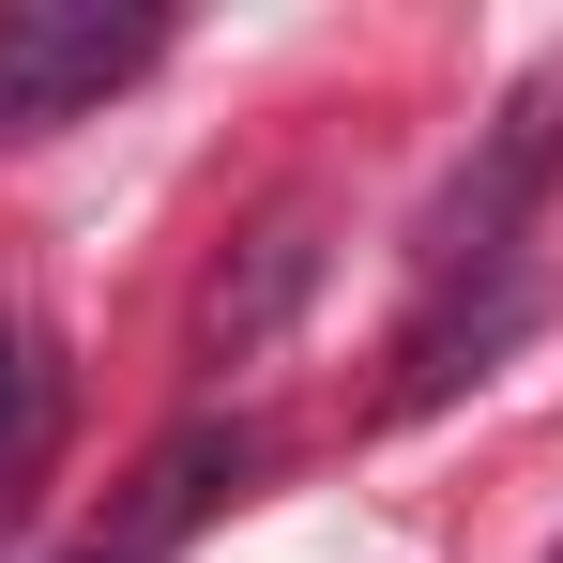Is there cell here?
Segmentation results:
<instances>
[{"label":"cell","mask_w":563,"mask_h":563,"mask_svg":"<svg viewBox=\"0 0 563 563\" xmlns=\"http://www.w3.org/2000/svg\"><path fill=\"white\" fill-rule=\"evenodd\" d=\"M92 563H107V549H92Z\"/></svg>","instance_id":"8992f818"},{"label":"cell","mask_w":563,"mask_h":563,"mask_svg":"<svg viewBox=\"0 0 563 563\" xmlns=\"http://www.w3.org/2000/svg\"><path fill=\"white\" fill-rule=\"evenodd\" d=\"M549 563H563V549H549Z\"/></svg>","instance_id":"5b68a950"},{"label":"cell","mask_w":563,"mask_h":563,"mask_svg":"<svg viewBox=\"0 0 563 563\" xmlns=\"http://www.w3.org/2000/svg\"><path fill=\"white\" fill-rule=\"evenodd\" d=\"M305 289H320V213L289 198L275 229L244 244V275H213V305H198V335H213V366H229V351H260V335H275L289 305H305Z\"/></svg>","instance_id":"7a4b0ae2"},{"label":"cell","mask_w":563,"mask_h":563,"mask_svg":"<svg viewBox=\"0 0 563 563\" xmlns=\"http://www.w3.org/2000/svg\"><path fill=\"white\" fill-rule=\"evenodd\" d=\"M244 472H260V427H198V442H168V457H153V487H137V533L213 518V487H244Z\"/></svg>","instance_id":"277c9868"},{"label":"cell","mask_w":563,"mask_h":563,"mask_svg":"<svg viewBox=\"0 0 563 563\" xmlns=\"http://www.w3.org/2000/svg\"><path fill=\"white\" fill-rule=\"evenodd\" d=\"M168 15L153 0H0V137H62L122 77H153Z\"/></svg>","instance_id":"6da1fadb"},{"label":"cell","mask_w":563,"mask_h":563,"mask_svg":"<svg viewBox=\"0 0 563 563\" xmlns=\"http://www.w3.org/2000/svg\"><path fill=\"white\" fill-rule=\"evenodd\" d=\"M46 442H62V366H46V335L0 305V503H31Z\"/></svg>","instance_id":"3957f363"}]
</instances>
